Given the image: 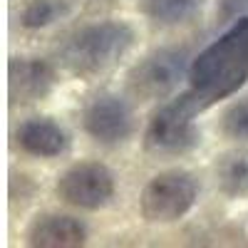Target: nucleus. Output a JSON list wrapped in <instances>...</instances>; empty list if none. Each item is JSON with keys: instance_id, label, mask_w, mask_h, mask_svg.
<instances>
[{"instance_id": "obj_1", "label": "nucleus", "mask_w": 248, "mask_h": 248, "mask_svg": "<svg viewBox=\"0 0 248 248\" xmlns=\"http://www.w3.org/2000/svg\"><path fill=\"white\" fill-rule=\"evenodd\" d=\"M191 90L206 107L233 94L248 79V15L238 17L189 67Z\"/></svg>"}, {"instance_id": "obj_2", "label": "nucleus", "mask_w": 248, "mask_h": 248, "mask_svg": "<svg viewBox=\"0 0 248 248\" xmlns=\"http://www.w3.org/2000/svg\"><path fill=\"white\" fill-rule=\"evenodd\" d=\"M134 43V30L127 23H97L72 35L65 60L75 72H102L127 52Z\"/></svg>"}, {"instance_id": "obj_3", "label": "nucleus", "mask_w": 248, "mask_h": 248, "mask_svg": "<svg viewBox=\"0 0 248 248\" xmlns=\"http://www.w3.org/2000/svg\"><path fill=\"white\" fill-rule=\"evenodd\" d=\"M206 105L191 90L179 99L167 102L149 122L147 147L156 154H179L191 149L199 141V129L194 127V117L203 112Z\"/></svg>"}, {"instance_id": "obj_4", "label": "nucleus", "mask_w": 248, "mask_h": 248, "mask_svg": "<svg viewBox=\"0 0 248 248\" xmlns=\"http://www.w3.org/2000/svg\"><path fill=\"white\" fill-rule=\"evenodd\" d=\"M199 186L189 171L171 169L156 174L141 191L139 209L141 216L152 223H171L189 214L196 201Z\"/></svg>"}, {"instance_id": "obj_5", "label": "nucleus", "mask_w": 248, "mask_h": 248, "mask_svg": "<svg viewBox=\"0 0 248 248\" xmlns=\"http://www.w3.org/2000/svg\"><path fill=\"white\" fill-rule=\"evenodd\" d=\"M57 194L77 209H99L114 194V176L99 161H82L70 167L57 181Z\"/></svg>"}, {"instance_id": "obj_6", "label": "nucleus", "mask_w": 248, "mask_h": 248, "mask_svg": "<svg viewBox=\"0 0 248 248\" xmlns=\"http://www.w3.org/2000/svg\"><path fill=\"white\" fill-rule=\"evenodd\" d=\"M186 67V52L184 50H159L149 57H144V62L134 67L132 72V90L139 97L156 99L169 94L184 75Z\"/></svg>"}, {"instance_id": "obj_7", "label": "nucleus", "mask_w": 248, "mask_h": 248, "mask_svg": "<svg viewBox=\"0 0 248 248\" xmlns=\"http://www.w3.org/2000/svg\"><path fill=\"white\" fill-rule=\"evenodd\" d=\"M85 129L105 144L127 139L132 132V107L122 97L99 94L85 109Z\"/></svg>"}, {"instance_id": "obj_8", "label": "nucleus", "mask_w": 248, "mask_h": 248, "mask_svg": "<svg viewBox=\"0 0 248 248\" xmlns=\"http://www.w3.org/2000/svg\"><path fill=\"white\" fill-rule=\"evenodd\" d=\"M87 238L85 226L72 216L47 214L32 221L28 229V243L40 248H75L82 246Z\"/></svg>"}, {"instance_id": "obj_9", "label": "nucleus", "mask_w": 248, "mask_h": 248, "mask_svg": "<svg viewBox=\"0 0 248 248\" xmlns=\"http://www.w3.org/2000/svg\"><path fill=\"white\" fill-rule=\"evenodd\" d=\"M17 141L32 156H60L67 147V137L62 127L45 117H35L20 124Z\"/></svg>"}, {"instance_id": "obj_10", "label": "nucleus", "mask_w": 248, "mask_h": 248, "mask_svg": "<svg viewBox=\"0 0 248 248\" xmlns=\"http://www.w3.org/2000/svg\"><path fill=\"white\" fill-rule=\"evenodd\" d=\"M52 85V72L43 62L13 60L10 62V97L17 102H32L43 97Z\"/></svg>"}, {"instance_id": "obj_11", "label": "nucleus", "mask_w": 248, "mask_h": 248, "mask_svg": "<svg viewBox=\"0 0 248 248\" xmlns=\"http://www.w3.org/2000/svg\"><path fill=\"white\" fill-rule=\"evenodd\" d=\"M216 184L231 199L248 196V149L226 152L216 164Z\"/></svg>"}, {"instance_id": "obj_12", "label": "nucleus", "mask_w": 248, "mask_h": 248, "mask_svg": "<svg viewBox=\"0 0 248 248\" xmlns=\"http://www.w3.org/2000/svg\"><path fill=\"white\" fill-rule=\"evenodd\" d=\"M203 5V0H152L149 3V15L159 23H167V25H174V23H186L191 20L199 8Z\"/></svg>"}, {"instance_id": "obj_13", "label": "nucleus", "mask_w": 248, "mask_h": 248, "mask_svg": "<svg viewBox=\"0 0 248 248\" xmlns=\"http://www.w3.org/2000/svg\"><path fill=\"white\" fill-rule=\"evenodd\" d=\"M221 127L231 139H246L248 141V97H241L238 102H233V105L223 112Z\"/></svg>"}, {"instance_id": "obj_14", "label": "nucleus", "mask_w": 248, "mask_h": 248, "mask_svg": "<svg viewBox=\"0 0 248 248\" xmlns=\"http://www.w3.org/2000/svg\"><path fill=\"white\" fill-rule=\"evenodd\" d=\"M60 5L52 0H32L23 13V25L25 28H45L57 17Z\"/></svg>"}]
</instances>
